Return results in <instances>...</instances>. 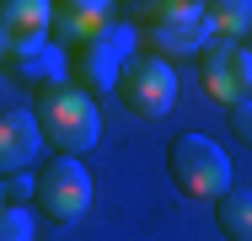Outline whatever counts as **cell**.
<instances>
[{
  "label": "cell",
  "instance_id": "obj_1",
  "mask_svg": "<svg viewBox=\"0 0 252 241\" xmlns=\"http://www.w3.org/2000/svg\"><path fill=\"white\" fill-rule=\"evenodd\" d=\"M38 129H43V145L81 161L102 140V113L81 86H54V91L38 96Z\"/></svg>",
  "mask_w": 252,
  "mask_h": 241
},
{
  "label": "cell",
  "instance_id": "obj_2",
  "mask_svg": "<svg viewBox=\"0 0 252 241\" xmlns=\"http://www.w3.org/2000/svg\"><path fill=\"white\" fill-rule=\"evenodd\" d=\"M166 166H172V182L188 193V198H215L220 204L231 193V155L209 134H183V140L172 145Z\"/></svg>",
  "mask_w": 252,
  "mask_h": 241
},
{
  "label": "cell",
  "instance_id": "obj_3",
  "mask_svg": "<svg viewBox=\"0 0 252 241\" xmlns=\"http://www.w3.org/2000/svg\"><path fill=\"white\" fill-rule=\"evenodd\" d=\"M134 11H140V22H145V32L161 54H204L215 38L204 5H193V0H151V5H134Z\"/></svg>",
  "mask_w": 252,
  "mask_h": 241
},
{
  "label": "cell",
  "instance_id": "obj_4",
  "mask_svg": "<svg viewBox=\"0 0 252 241\" xmlns=\"http://www.w3.org/2000/svg\"><path fill=\"white\" fill-rule=\"evenodd\" d=\"M38 204H43V214L54 225H75L92 209V172L75 155H54L38 172Z\"/></svg>",
  "mask_w": 252,
  "mask_h": 241
},
{
  "label": "cell",
  "instance_id": "obj_5",
  "mask_svg": "<svg viewBox=\"0 0 252 241\" xmlns=\"http://www.w3.org/2000/svg\"><path fill=\"white\" fill-rule=\"evenodd\" d=\"M134 118H166L177 107V70L166 59H134L124 70V96H118Z\"/></svg>",
  "mask_w": 252,
  "mask_h": 241
},
{
  "label": "cell",
  "instance_id": "obj_6",
  "mask_svg": "<svg viewBox=\"0 0 252 241\" xmlns=\"http://www.w3.org/2000/svg\"><path fill=\"white\" fill-rule=\"evenodd\" d=\"M129 54H134V27H129V22H113L102 38H92V43L81 48V86L92 96L113 91V86L124 81Z\"/></svg>",
  "mask_w": 252,
  "mask_h": 241
},
{
  "label": "cell",
  "instance_id": "obj_7",
  "mask_svg": "<svg viewBox=\"0 0 252 241\" xmlns=\"http://www.w3.org/2000/svg\"><path fill=\"white\" fill-rule=\"evenodd\" d=\"M204 91L225 107L252 102V48L242 43H209L204 54Z\"/></svg>",
  "mask_w": 252,
  "mask_h": 241
},
{
  "label": "cell",
  "instance_id": "obj_8",
  "mask_svg": "<svg viewBox=\"0 0 252 241\" xmlns=\"http://www.w3.org/2000/svg\"><path fill=\"white\" fill-rule=\"evenodd\" d=\"M38 145H43L38 113L5 107V113H0V177H5V172H27L32 155H38Z\"/></svg>",
  "mask_w": 252,
  "mask_h": 241
},
{
  "label": "cell",
  "instance_id": "obj_9",
  "mask_svg": "<svg viewBox=\"0 0 252 241\" xmlns=\"http://www.w3.org/2000/svg\"><path fill=\"white\" fill-rule=\"evenodd\" d=\"M49 27H54L49 0H5L0 5V43L11 48V54H22V48H32V43H49L43 38Z\"/></svg>",
  "mask_w": 252,
  "mask_h": 241
},
{
  "label": "cell",
  "instance_id": "obj_10",
  "mask_svg": "<svg viewBox=\"0 0 252 241\" xmlns=\"http://www.w3.org/2000/svg\"><path fill=\"white\" fill-rule=\"evenodd\" d=\"M118 5H107V0H64V5H54V32L64 38V43H92V38H102L118 16H113Z\"/></svg>",
  "mask_w": 252,
  "mask_h": 241
},
{
  "label": "cell",
  "instance_id": "obj_11",
  "mask_svg": "<svg viewBox=\"0 0 252 241\" xmlns=\"http://www.w3.org/2000/svg\"><path fill=\"white\" fill-rule=\"evenodd\" d=\"M16 59V75L27 81V86H64V75H70V54H59L54 43H32L22 48V54H11Z\"/></svg>",
  "mask_w": 252,
  "mask_h": 241
},
{
  "label": "cell",
  "instance_id": "obj_12",
  "mask_svg": "<svg viewBox=\"0 0 252 241\" xmlns=\"http://www.w3.org/2000/svg\"><path fill=\"white\" fill-rule=\"evenodd\" d=\"M215 225L231 241H252V188H231L215 204Z\"/></svg>",
  "mask_w": 252,
  "mask_h": 241
},
{
  "label": "cell",
  "instance_id": "obj_13",
  "mask_svg": "<svg viewBox=\"0 0 252 241\" xmlns=\"http://www.w3.org/2000/svg\"><path fill=\"white\" fill-rule=\"evenodd\" d=\"M204 16H209V32H220L225 43L252 32V0H215V5H204Z\"/></svg>",
  "mask_w": 252,
  "mask_h": 241
},
{
  "label": "cell",
  "instance_id": "obj_14",
  "mask_svg": "<svg viewBox=\"0 0 252 241\" xmlns=\"http://www.w3.org/2000/svg\"><path fill=\"white\" fill-rule=\"evenodd\" d=\"M32 236H38V225H32V214L11 204V209L0 214V241H32Z\"/></svg>",
  "mask_w": 252,
  "mask_h": 241
},
{
  "label": "cell",
  "instance_id": "obj_15",
  "mask_svg": "<svg viewBox=\"0 0 252 241\" xmlns=\"http://www.w3.org/2000/svg\"><path fill=\"white\" fill-rule=\"evenodd\" d=\"M27 193H38V177H27V172L5 177V198H16V209H22V198H27Z\"/></svg>",
  "mask_w": 252,
  "mask_h": 241
},
{
  "label": "cell",
  "instance_id": "obj_16",
  "mask_svg": "<svg viewBox=\"0 0 252 241\" xmlns=\"http://www.w3.org/2000/svg\"><path fill=\"white\" fill-rule=\"evenodd\" d=\"M231 129H236V140H247V145H252V102L231 107Z\"/></svg>",
  "mask_w": 252,
  "mask_h": 241
},
{
  "label": "cell",
  "instance_id": "obj_17",
  "mask_svg": "<svg viewBox=\"0 0 252 241\" xmlns=\"http://www.w3.org/2000/svg\"><path fill=\"white\" fill-rule=\"evenodd\" d=\"M0 214H5V177H0Z\"/></svg>",
  "mask_w": 252,
  "mask_h": 241
},
{
  "label": "cell",
  "instance_id": "obj_18",
  "mask_svg": "<svg viewBox=\"0 0 252 241\" xmlns=\"http://www.w3.org/2000/svg\"><path fill=\"white\" fill-rule=\"evenodd\" d=\"M0 54H5V43H0Z\"/></svg>",
  "mask_w": 252,
  "mask_h": 241
}]
</instances>
